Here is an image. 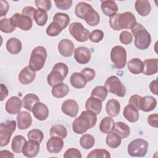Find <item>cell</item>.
Listing matches in <instances>:
<instances>
[{
	"label": "cell",
	"instance_id": "6da1fadb",
	"mask_svg": "<svg viewBox=\"0 0 158 158\" xmlns=\"http://www.w3.org/2000/svg\"><path fill=\"white\" fill-rule=\"evenodd\" d=\"M96 122L97 116L96 114L89 110H84L79 117L73 120L72 130L76 134H83L89 129L94 127Z\"/></svg>",
	"mask_w": 158,
	"mask_h": 158
},
{
	"label": "cell",
	"instance_id": "7a4b0ae2",
	"mask_svg": "<svg viewBox=\"0 0 158 158\" xmlns=\"http://www.w3.org/2000/svg\"><path fill=\"white\" fill-rule=\"evenodd\" d=\"M75 14L80 19L85 20L91 27L96 26L100 22V16L92 6L85 2H78L75 8Z\"/></svg>",
	"mask_w": 158,
	"mask_h": 158
},
{
	"label": "cell",
	"instance_id": "3957f363",
	"mask_svg": "<svg viewBox=\"0 0 158 158\" xmlns=\"http://www.w3.org/2000/svg\"><path fill=\"white\" fill-rule=\"evenodd\" d=\"M136 23V19L131 12L115 14L109 19L110 27L116 31L131 29Z\"/></svg>",
	"mask_w": 158,
	"mask_h": 158
},
{
	"label": "cell",
	"instance_id": "277c9868",
	"mask_svg": "<svg viewBox=\"0 0 158 158\" xmlns=\"http://www.w3.org/2000/svg\"><path fill=\"white\" fill-rule=\"evenodd\" d=\"M131 31L135 36L134 44L137 49L145 50L149 47L151 43V35L141 23H136Z\"/></svg>",
	"mask_w": 158,
	"mask_h": 158
},
{
	"label": "cell",
	"instance_id": "5b68a950",
	"mask_svg": "<svg viewBox=\"0 0 158 158\" xmlns=\"http://www.w3.org/2000/svg\"><path fill=\"white\" fill-rule=\"evenodd\" d=\"M47 58V51L43 46H37L35 48L30 57L29 67L33 71L36 72L41 70L46 62Z\"/></svg>",
	"mask_w": 158,
	"mask_h": 158
},
{
	"label": "cell",
	"instance_id": "8992f818",
	"mask_svg": "<svg viewBox=\"0 0 158 158\" xmlns=\"http://www.w3.org/2000/svg\"><path fill=\"white\" fill-rule=\"evenodd\" d=\"M69 68L63 62L56 63L52 67V71L47 77V81L49 86H53L58 83H62L64 78L67 76Z\"/></svg>",
	"mask_w": 158,
	"mask_h": 158
},
{
	"label": "cell",
	"instance_id": "52a82bcc",
	"mask_svg": "<svg viewBox=\"0 0 158 158\" xmlns=\"http://www.w3.org/2000/svg\"><path fill=\"white\" fill-rule=\"evenodd\" d=\"M148 146L147 141L141 138H137L129 143L127 151L131 157H144L147 154Z\"/></svg>",
	"mask_w": 158,
	"mask_h": 158
},
{
	"label": "cell",
	"instance_id": "ba28073f",
	"mask_svg": "<svg viewBox=\"0 0 158 158\" xmlns=\"http://www.w3.org/2000/svg\"><path fill=\"white\" fill-rule=\"evenodd\" d=\"M104 86L108 92L114 94L118 97H124L126 88L118 77L115 75L110 76L105 81Z\"/></svg>",
	"mask_w": 158,
	"mask_h": 158
},
{
	"label": "cell",
	"instance_id": "9c48e42d",
	"mask_svg": "<svg viewBox=\"0 0 158 158\" xmlns=\"http://www.w3.org/2000/svg\"><path fill=\"white\" fill-rule=\"evenodd\" d=\"M16 125L15 120H9L0 124V146L1 147L6 146L9 143L10 138L15 130Z\"/></svg>",
	"mask_w": 158,
	"mask_h": 158
},
{
	"label": "cell",
	"instance_id": "30bf717a",
	"mask_svg": "<svg viewBox=\"0 0 158 158\" xmlns=\"http://www.w3.org/2000/svg\"><path fill=\"white\" fill-rule=\"evenodd\" d=\"M110 60L115 67L123 69L127 64V51L122 46H114L110 51Z\"/></svg>",
	"mask_w": 158,
	"mask_h": 158
},
{
	"label": "cell",
	"instance_id": "8fae6325",
	"mask_svg": "<svg viewBox=\"0 0 158 158\" xmlns=\"http://www.w3.org/2000/svg\"><path fill=\"white\" fill-rule=\"evenodd\" d=\"M70 35L78 42H85L89 37V31L80 22H73L69 26Z\"/></svg>",
	"mask_w": 158,
	"mask_h": 158
},
{
	"label": "cell",
	"instance_id": "7c38bea8",
	"mask_svg": "<svg viewBox=\"0 0 158 158\" xmlns=\"http://www.w3.org/2000/svg\"><path fill=\"white\" fill-rule=\"evenodd\" d=\"M10 21L14 27L19 28L23 31H28L33 26V19L31 18L19 13L14 14L10 18Z\"/></svg>",
	"mask_w": 158,
	"mask_h": 158
},
{
	"label": "cell",
	"instance_id": "4fadbf2b",
	"mask_svg": "<svg viewBox=\"0 0 158 158\" xmlns=\"http://www.w3.org/2000/svg\"><path fill=\"white\" fill-rule=\"evenodd\" d=\"M91 54L90 50L85 46H79L75 49L74 59L80 64H86L91 59Z\"/></svg>",
	"mask_w": 158,
	"mask_h": 158
},
{
	"label": "cell",
	"instance_id": "5bb4252c",
	"mask_svg": "<svg viewBox=\"0 0 158 158\" xmlns=\"http://www.w3.org/2000/svg\"><path fill=\"white\" fill-rule=\"evenodd\" d=\"M57 49L61 56L69 57L73 55L75 51V46L70 40L63 39L59 42Z\"/></svg>",
	"mask_w": 158,
	"mask_h": 158
},
{
	"label": "cell",
	"instance_id": "9a60e30c",
	"mask_svg": "<svg viewBox=\"0 0 158 158\" xmlns=\"http://www.w3.org/2000/svg\"><path fill=\"white\" fill-rule=\"evenodd\" d=\"M78 104L77 101L73 99L65 100L63 102L61 106L62 112L70 117H76L78 114Z\"/></svg>",
	"mask_w": 158,
	"mask_h": 158
},
{
	"label": "cell",
	"instance_id": "2e32d148",
	"mask_svg": "<svg viewBox=\"0 0 158 158\" xmlns=\"http://www.w3.org/2000/svg\"><path fill=\"white\" fill-rule=\"evenodd\" d=\"M40 143L34 140H28L27 141L22 149L23 156L29 158L36 157L40 151Z\"/></svg>",
	"mask_w": 158,
	"mask_h": 158
},
{
	"label": "cell",
	"instance_id": "e0dca14e",
	"mask_svg": "<svg viewBox=\"0 0 158 158\" xmlns=\"http://www.w3.org/2000/svg\"><path fill=\"white\" fill-rule=\"evenodd\" d=\"M31 112L34 117L40 121L45 120L49 115L48 106L40 101L35 104L32 107Z\"/></svg>",
	"mask_w": 158,
	"mask_h": 158
},
{
	"label": "cell",
	"instance_id": "ac0fdd59",
	"mask_svg": "<svg viewBox=\"0 0 158 158\" xmlns=\"http://www.w3.org/2000/svg\"><path fill=\"white\" fill-rule=\"evenodd\" d=\"M22 104V101L19 98L12 96L7 101L5 109L7 113L10 114H16L20 112Z\"/></svg>",
	"mask_w": 158,
	"mask_h": 158
},
{
	"label": "cell",
	"instance_id": "d6986e66",
	"mask_svg": "<svg viewBox=\"0 0 158 158\" xmlns=\"http://www.w3.org/2000/svg\"><path fill=\"white\" fill-rule=\"evenodd\" d=\"M64 146L63 139L57 136H51L46 143V148L49 153L57 154Z\"/></svg>",
	"mask_w": 158,
	"mask_h": 158
},
{
	"label": "cell",
	"instance_id": "ffe728a7",
	"mask_svg": "<svg viewBox=\"0 0 158 158\" xmlns=\"http://www.w3.org/2000/svg\"><path fill=\"white\" fill-rule=\"evenodd\" d=\"M36 77V72L32 70L29 66L24 67L19 73L18 79L22 85H28L32 83Z\"/></svg>",
	"mask_w": 158,
	"mask_h": 158
},
{
	"label": "cell",
	"instance_id": "44dd1931",
	"mask_svg": "<svg viewBox=\"0 0 158 158\" xmlns=\"http://www.w3.org/2000/svg\"><path fill=\"white\" fill-rule=\"evenodd\" d=\"M17 124L19 130H26L32 123V118L30 114L26 111H21L17 116Z\"/></svg>",
	"mask_w": 158,
	"mask_h": 158
},
{
	"label": "cell",
	"instance_id": "7402d4cb",
	"mask_svg": "<svg viewBox=\"0 0 158 158\" xmlns=\"http://www.w3.org/2000/svg\"><path fill=\"white\" fill-rule=\"evenodd\" d=\"M143 73L145 75H152L158 72V59L157 58L147 59L143 62Z\"/></svg>",
	"mask_w": 158,
	"mask_h": 158
},
{
	"label": "cell",
	"instance_id": "603a6c76",
	"mask_svg": "<svg viewBox=\"0 0 158 158\" xmlns=\"http://www.w3.org/2000/svg\"><path fill=\"white\" fill-rule=\"evenodd\" d=\"M101 10L103 14L107 17H112L117 14L118 11V6L114 1H101Z\"/></svg>",
	"mask_w": 158,
	"mask_h": 158
},
{
	"label": "cell",
	"instance_id": "cb8c5ba5",
	"mask_svg": "<svg viewBox=\"0 0 158 158\" xmlns=\"http://www.w3.org/2000/svg\"><path fill=\"white\" fill-rule=\"evenodd\" d=\"M123 115L126 120L131 123H135L139 119L138 110L130 104L125 107L123 111Z\"/></svg>",
	"mask_w": 158,
	"mask_h": 158
},
{
	"label": "cell",
	"instance_id": "d4e9b609",
	"mask_svg": "<svg viewBox=\"0 0 158 158\" xmlns=\"http://www.w3.org/2000/svg\"><path fill=\"white\" fill-rule=\"evenodd\" d=\"M102 101L99 99L89 97L86 101L85 103V109L86 110H89L96 115L99 114L102 110Z\"/></svg>",
	"mask_w": 158,
	"mask_h": 158
},
{
	"label": "cell",
	"instance_id": "484cf974",
	"mask_svg": "<svg viewBox=\"0 0 158 158\" xmlns=\"http://www.w3.org/2000/svg\"><path fill=\"white\" fill-rule=\"evenodd\" d=\"M157 106V100L151 96H145L141 98L140 110L143 112H150L154 110Z\"/></svg>",
	"mask_w": 158,
	"mask_h": 158
},
{
	"label": "cell",
	"instance_id": "4316f807",
	"mask_svg": "<svg viewBox=\"0 0 158 158\" xmlns=\"http://www.w3.org/2000/svg\"><path fill=\"white\" fill-rule=\"evenodd\" d=\"M135 8L140 16L146 17L150 13L151 6L149 1L137 0L135 4Z\"/></svg>",
	"mask_w": 158,
	"mask_h": 158
},
{
	"label": "cell",
	"instance_id": "83f0119b",
	"mask_svg": "<svg viewBox=\"0 0 158 158\" xmlns=\"http://www.w3.org/2000/svg\"><path fill=\"white\" fill-rule=\"evenodd\" d=\"M85 76L80 72H74L70 78V83L73 87L77 89L83 88L87 83Z\"/></svg>",
	"mask_w": 158,
	"mask_h": 158
},
{
	"label": "cell",
	"instance_id": "f1b7e54d",
	"mask_svg": "<svg viewBox=\"0 0 158 158\" xmlns=\"http://www.w3.org/2000/svg\"><path fill=\"white\" fill-rule=\"evenodd\" d=\"M7 51L11 54H19L22 49V44L20 40L17 38L9 39L6 44Z\"/></svg>",
	"mask_w": 158,
	"mask_h": 158
},
{
	"label": "cell",
	"instance_id": "f546056e",
	"mask_svg": "<svg viewBox=\"0 0 158 158\" xmlns=\"http://www.w3.org/2000/svg\"><path fill=\"white\" fill-rule=\"evenodd\" d=\"M106 110L107 114L111 117L117 116L120 112V102L115 99H109L106 103Z\"/></svg>",
	"mask_w": 158,
	"mask_h": 158
},
{
	"label": "cell",
	"instance_id": "4dcf8cb0",
	"mask_svg": "<svg viewBox=\"0 0 158 158\" xmlns=\"http://www.w3.org/2000/svg\"><path fill=\"white\" fill-rule=\"evenodd\" d=\"M128 70L133 74L138 75L143 72L144 69L143 62L139 58H133L127 64Z\"/></svg>",
	"mask_w": 158,
	"mask_h": 158
},
{
	"label": "cell",
	"instance_id": "1f68e13d",
	"mask_svg": "<svg viewBox=\"0 0 158 158\" xmlns=\"http://www.w3.org/2000/svg\"><path fill=\"white\" fill-rule=\"evenodd\" d=\"M69 92V86L64 83H58L53 86L51 90L52 95L56 98H64L68 94Z\"/></svg>",
	"mask_w": 158,
	"mask_h": 158
},
{
	"label": "cell",
	"instance_id": "d6a6232c",
	"mask_svg": "<svg viewBox=\"0 0 158 158\" xmlns=\"http://www.w3.org/2000/svg\"><path fill=\"white\" fill-rule=\"evenodd\" d=\"M113 131L119 135L122 139H125L130 135V128L127 123L123 122H117L115 123Z\"/></svg>",
	"mask_w": 158,
	"mask_h": 158
},
{
	"label": "cell",
	"instance_id": "836d02e7",
	"mask_svg": "<svg viewBox=\"0 0 158 158\" xmlns=\"http://www.w3.org/2000/svg\"><path fill=\"white\" fill-rule=\"evenodd\" d=\"M114 125V120L111 117H105L100 122L99 130L104 134H109L113 131Z\"/></svg>",
	"mask_w": 158,
	"mask_h": 158
},
{
	"label": "cell",
	"instance_id": "e575fe53",
	"mask_svg": "<svg viewBox=\"0 0 158 158\" xmlns=\"http://www.w3.org/2000/svg\"><path fill=\"white\" fill-rule=\"evenodd\" d=\"M27 142L26 139L22 135H16L15 136L11 143V149L12 151L15 153H21L22 152L24 144Z\"/></svg>",
	"mask_w": 158,
	"mask_h": 158
},
{
	"label": "cell",
	"instance_id": "d590c367",
	"mask_svg": "<svg viewBox=\"0 0 158 158\" xmlns=\"http://www.w3.org/2000/svg\"><path fill=\"white\" fill-rule=\"evenodd\" d=\"M40 101V99L38 96L33 93H29L26 94L23 99L22 104L23 107L28 111H31L33 106L36 102Z\"/></svg>",
	"mask_w": 158,
	"mask_h": 158
},
{
	"label": "cell",
	"instance_id": "8d00e7d4",
	"mask_svg": "<svg viewBox=\"0 0 158 158\" xmlns=\"http://www.w3.org/2000/svg\"><path fill=\"white\" fill-rule=\"evenodd\" d=\"M122 138L120 136L114 131L107 134L106 138V144L112 149H115L120 146Z\"/></svg>",
	"mask_w": 158,
	"mask_h": 158
},
{
	"label": "cell",
	"instance_id": "74e56055",
	"mask_svg": "<svg viewBox=\"0 0 158 158\" xmlns=\"http://www.w3.org/2000/svg\"><path fill=\"white\" fill-rule=\"evenodd\" d=\"M48 16L47 12L44 10L38 9L35 10L33 14V20L36 24L40 27L44 26L48 21Z\"/></svg>",
	"mask_w": 158,
	"mask_h": 158
},
{
	"label": "cell",
	"instance_id": "f35d334b",
	"mask_svg": "<svg viewBox=\"0 0 158 158\" xmlns=\"http://www.w3.org/2000/svg\"><path fill=\"white\" fill-rule=\"evenodd\" d=\"M49 134L51 136H57L64 139L67 135V130L64 125L57 124L51 128Z\"/></svg>",
	"mask_w": 158,
	"mask_h": 158
},
{
	"label": "cell",
	"instance_id": "ab89813d",
	"mask_svg": "<svg viewBox=\"0 0 158 158\" xmlns=\"http://www.w3.org/2000/svg\"><path fill=\"white\" fill-rule=\"evenodd\" d=\"M70 17L67 14L57 12L53 17V22L59 23L62 29H65L70 23Z\"/></svg>",
	"mask_w": 158,
	"mask_h": 158
},
{
	"label": "cell",
	"instance_id": "60d3db41",
	"mask_svg": "<svg viewBox=\"0 0 158 158\" xmlns=\"http://www.w3.org/2000/svg\"><path fill=\"white\" fill-rule=\"evenodd\" d=\"M107 90L104 86H97L93 88L91 93V96L104 101L107 96Z\"/></svg>",
	"mask_w": 158,
	"mask_h": 158
},
{
	"label": "cell",
	"instance_id": "b9f144b4",
	"mask_svg": "<svg viewBox=\"0 0 158 158\" xmlns=\"http://www.w3.org/2000/svg\"><path fill=\"white\" fill-rule=\"evenodd\" d=\"M95 144V139L90 134H85L80 139V144L85 149L92 148Z\"/></svg>",
	"mask_w": 158,
	"mask_h": 158
},
{
	"label": "cell",
	"instance_id": "7bdbcfd3",
	"mask_svg": "<svg viewBox=\"0 0 158 158\" xmlns=\"http://www.w3.org/2000/svg\"><path fill=\"white\" fill-rule=\"evenodd\" d=\"M62 30V28L59 23L52 22L47 27L46 32L48 36L54 37L58 36L61 33Z\"/></svg>",
	"mask_w": 158,
	"mask_h": 158
},
{
	"label": "cell",
	"instance_id": "ee69618b",
	"mask_svg": "<svg viewBox=\"0 0 158 158\" xmlns=\"http://www.w3.org/2000/svg\"><path fill=\"white\" fill-rule=\"evenodd\" d=\"M16 28L14 27L11 23L10 18H4L0 21V30L5 33L13 32Z\"/></svg>",
	"mask_w": 158,
	"mask_h": 158
},
{
	"label": "cell",
	"instance_id": "f6af8a7d",
	"mask_svg": "<svg viewBox=\"0 0 158 158\" xmlns=\"http://www.w3.org/2000/svg\"><path fill=\"white\" fill-rule=\"evenodd\" d=\"M110 158V154L108 151L104 149H96L91 151L87 156V158Z\"/></svg>",
	"mask_w": 158,
	"mask_h": 158
},
{
	"label": "cell",
	"instance_id": "bcb514c9",
	"mask_svg": "<svg viewBox=\"0 0 158 158\" xmlns=\"http://www.w3.org/2000/svg\"><path fill=\"white\" fill-rule=\"evenodd\" d=\"M27 136L28 140H34L41 143L44 138V134L40 130L33 129L28 131Z\"/></svg>",
	"mask_w": 158,
	"mask_h": 158
},
{
	"label": "cell",
	"instance_id": "7dc6e473",
	"mask_svg": "<svg viewBox=\"0 0 158 158\" xmlns=\"http://www.w3.org/2000/svg\"><path fill=\"white\" fill-rule=\"evenodd\" d=\"M104 32L101 30L96 29L93 30L90 33L89 38L91 42L99 43L101 41H102V40L104 38Z\"/></svg>",
	"mask_w": 158,
	"mask_h": 158
},
{
	"label": "cell",
	"instance_id": "c3c4849f",
	"mask_svg": "<svg viewBox=\"0 0 158 158\" xmlns=\"http://www.w3.org/2000/svg\"><path fill=\"white\" fill-rule=\"evenodd\" d=\"M119 40L120 42L125 45L130 44L133 41V36L130 32L127 30H123L122 31L119 36Z\"/></svg>",
	"mask_w": 158,
	"mask_h": 158
},
{
	"label": "cell",
	"instance_id": "681fc988",
	"mask_svg": "<svg viewBox=\"0 0 158 158\" xmlns=\"http://www.w3.org/2000/svg\"><path fill=\"white\" fill-rule=\"evenodd\" d=\"M65 158H81L82 155L81 152L76 148H69L68 149L64 154Z\"/></svg>",
	"mask_w": 158,
	"mask_h": 158
},
{
	"label": "cell",
	"instance_id": "f907efd6",
	"mask_svg": "<svg viewBox=\"0 0 158 158\" xmlns=\"http://www.w3.org/2000/svg\"><path fill=\"white\" fill-rule=\"evenodd\" d=\"M35 3L38 9L44 10L46 12L49 11L52 7L51 1L49 0H36Z\"/></svg>",
	"mask_w": 158,
	"mask_h": 158
},
{
	"label": "cell",
	"instance_id": "816d5d0a",
	"mask_svg": "<svg viewBox=\"0 0 158 158\" xmlns=\"http://www.w3.org/2000/svg\"><path fill=\"white\" fill-rule=\"evenodd\" d=\"M73 1L72 0H66V1H56L55 4L56 7L60 10H66L69 9L72 5Z\"/></svg>",
	"mask_w": 158,
	"mask_h": 158
},
{
	"label": "cell",
	"instance_id": "f5cc1de1",
	"mask_svg": "<svg viewBox=\"0 0 158 158\" xmlns=\"http://www.w3.org/2000/svg\"><path fill=\"white\" fill-rule=\"evenodd\" d=\"M81 73L85 76L87 81H92L96 76V72H95L94 70L92 69L91 68H88V67H86V68L83 69L81 71Z\"/></svg>",
	"mask_w": 158,
	"mask_h": 158
},
{
	"label": "cell",
	"instance_id": "db71d44e",
	"mask_svg": "<svg viewBox=\"0 0 158 158\" xmlns=\"http://www.w3.org/2000/svg\"><path fill=\"white\" fill-rule=\"evenodd\" d=\"M141 98H142V97L139 95H137V94L132 95L129 99V104L135 106L139 110H140L139 106H140V102H141Z\"/></svg>",
	"mask_w": 158,
	"mask_h": 158
},
{
	"label": "cell",
	"instance_id": "11a10c76",
	"mask_svg": "<svg viewBox=\"0 0 158 158\" xmlns=\"http://www.w3.org/2000/svg\"><path fill=\"white\" fill-rule=\"evenodd\" d=\"M158 115L157 114L155 113L153 114H151L148 116L147 122L149 123V125L154 128H157L158 127Z\"/></svg>",
	"mask_w": 158,
	"mask_h": 158
},
{
	"label": "cell",
	"instance_id": "9f6ffc18",
	"mask_svg": "<svg viewBox=\"0 0 158 158\" xmlns=\"http://www.w3.org/2000/svg\"><path fill=\"white\" fill-rule=\"evenodd\" d=\"M0 16L3 17L5 16L9 10V3L7 2V1H4V0H1L0 1Z\"/></svg>",
	"mask_w": 158,
	"mask_h": 158
},
{
	"label": "cell",
	"instance_id": "6f0895ef",
	"mask_svg": "<svg viewBox=\"0 0 158 158\" xmlns=\"http://www.w3.org/2000/svg\"><path fill=\"white\" fill-rule=\"evenodd\" d=\"M35 10L36 9L33 7L26 6L23 9V10L22 11V14H23L24 15L28 16L30 18H31L32 19H33V14H34Z\"/></svg>",
	"mask_w": 158,
	"mask_h": 158
},
{
	"label": "cell",
	"instance_id": "680465c9",
	"mask_svg": "<svg viewBox=\"0 0 158 158\" xmlns=\"http://www.w3.org/2000/svg\"><path fill=\"white\" fill-rule=\"evenodd\" d=\"M149 89L155 95L158 94V82L157 80H152L149 84Z\"/></svg>",
	"mask_w": 158,
	"mask_h": 158
},
{
	"label": "cell",
	"instance_id": "91938a15",
	"mask_svg": "<svg viewBox=\"0 0 158 158\" xmlns=\"http://www.w3.org/2000/svg\"><path fill=\"white\" fill-rule=\"evenodd\" d=\"M0 88H1V99H0V100H1V101H2L8 96L9 91H8L7 87L4 84H1Z\"/></svg>",
	"mask_w": 158,
	"mask_h": 158
},
{
	"label": "cell",
	"instance_id": "94428289",
	"mask_svg": "<svg viewBox=\"0 0 158 158\" xmlns=\"http://www.w3.org/2000/svg\"><path fill=\"white\" fill-rule=\"evenodd\" d=\"M14 157V154L7 150H2V151H0V157L1 158H4V157L13 158Z\"/></svg>",
	"mask_w": 158,
	"mask_h": 158
}]
</instances>
